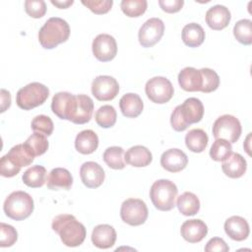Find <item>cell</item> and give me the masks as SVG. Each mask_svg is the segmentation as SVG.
I'll return each instance as SVG.
<instances>
[{"instance_id":"9a60e30c","label":"cell","mask_w":252,"mask_h":252,"mask_svg":"<svg viewBox=\"0 0 252 252\" xmlns=\"http://www.w3.org/2000/svg\"><path fill=\"white\" fill-rule=\"evenodd\" d=\"M187 163L186 154L179 149H169L160 157V165L169 172H179L186 167Z\"/></svg>"},{"instance_id":"8fae6325","label":"cell","mask_w":252,"mask_h":252,"mask_svg":"<svg viewBox=\"0 0 252 252\" xmlns=\"http://www.w3.org/2000/svg\"><path fill=\"white\" fill-rule=\"evenodd\" d=\"M119 92V85L116 79L110 76H97L92 83V94L100 101L113 99Z\"/></svg>"},{"instance_id":"3957f363","label":"cell","mask_w":252,"mask_h":252,"mask_svg":"<svg viewBox=\"0 0 252 252\" xmlns=\"http://www.w3.org/2000/svg\"><path fill=\"white\" fill-rule=\"evenodd\" d=\"M70 35L68 23L58 17L48 19L38 32V40L45 49L55 48L58 44L65 42Z\"/></svg>"},{"instance_id":"ac0fdd59","label":"cell","mask_w":252,"mask_h":252,"mask_svg":"<svg viewBox=\"0 0 252 252\" xmlns=\"http://www.w3.org/2000/svg\"><path fill=\"white\" fill-rule=\"evenodd\" d=\"M230 12L222 5H215L206 13L207 25L215 31H220L226 28L230 22Z\"/></svg>"},{"instance_id":"277c9868","label":"cell","mask_w":252,"mask_h":252,"mask_svg":"<svg viewBox=\"0 0 252 252\" xmlns=\"http://www.w3.org/2000/svg\"><path fill=\"white\" fill-rule=\"evenodd\" d=\"M177 193L178 189L172 181L159 179L153 183L150 190V197L155 208L167 212L175 207Z\"/></svg>"},{"instance_id":"ffe728a7","label":"cell","mask_w":252,"mask_h":252,"mask_svg":"<svg viewBox=\"0 0 252 252\" xmlns=\"http://www.w3.org/2000/svg\"><path fill=\"white\" fill-rule=\"evenodd\" d=\"M224 231L231 239L242 241L249 235V224L244 218L232 216L225 220Z\"/></svg>"},{"instance_id":"52a82bcc","label":"cell","mask_w":252,"mask_h":252,"mask_svg":"<svg viewBox=\"0 0 252 252\" xmlns=\"http://www.w3.org/2000/svg\"><path fill=\"white\" fill-rule=\"evenodd\" d=\"M241 131L242 128L239 120L229 114L220 116L213 125L215 139H224L230 144L236 143L241 135Z\"/></svg>"},{"instance_id":"5bb4252c","label":"cell","mask_w":252,"mask_h":252,"mask_svg":"<svg viewBox=\"0 0 252 252\" xmlns=\"http://www.w3.org/2000/svg\"><path fill=\"white\" fill-rule=\"evenodd\" d=\"M81 180L88 188H97L104 181L103 168L94 161L84 162L80 168Z\"/></svg>"},{"instance_id":"83f0119b","label":"cell","mask_w":252,"mask_h":252,"mask_svg":"<svg viewBox=\"0 0 252 252\" xmlns=\"http://www.w3.org/2000/svg\"><path fill=\"white\" fill-rule=\"evenodd\" d=\"M205 39V31L196 23L187 24L182 30V40L189 47L200 46Z\"/></svg>"},{"instance_id":"9c48e42d","label":"cell","mask_w":252,"mask_h":252,"mask_svg":"<svg viewBox=\"0 0 252 252\" xmlns=\"http://www.w3.org/2000/svg\"><path fill=\"white\" fill-rule=\"evenodd\" d=\"M145 92L150 100L155 103H166L173 96V86L164 77H154L150 79L145 87Z\"/></svg>"},{"instance_id":"603a6c76","label":"cell","mask_w":252,"mask_h":252,"mask_svg":"<svg viewBox=\"0 0 252 252\" xmlns=\"http://www.w3.org/2000/svg\"><path fill=\"white\" fill-rule=\"evenodd\" d=\"M73 184V177L69 170L62 167L53 168L47 179L46 185L50 190H69Z\"/></svg>"},{"instance_id":"d6a6232c","label":"cell","mask_w":252,"mask_h":252,"mask_svg":"<svg viewBox=\"0 0 252 252\" xmlns=\"http://www.w3.org/2000/svg\"><path fill=\"white\" fill-rule=\"evenodd\" d=\"M233 34L237 41L244 45L252 43V22L248 19L238 21L233 27Z\"/></svg>"},{"instance_id":"7402d4cb","label":"cell","mask_w":252,"mask_h":252,"mask_svg":"<svg viewBox=\"0 0 252 252\" xmlns=\"http://www.w3.org/2000/svg\"><path fill=\"white\" fill-rule=\"evenodd\" d=\"M246 160L237 153H231L226 158L222 160L221 169L223 173L230 178H239L244 175L246 171Z\"/></svg>"},{"instance_id":"f35d334b","label":"cell","mask_w":252,"mask_h":252,"mask_svg":"<svg viewBox=\"0 0 252 252\" xmlns=\"http://www.w3.org/2000/svg\"><path fill=\"white\" fill-rule=\"evenodd\" d=\"M31 127L33 132L35 133H40L45 136H50L53 132V122L50 117L40 114L35 116L31 124Z\"/></svg>"},{"instance_id":"f6af8a7d","label":"cell","mask_w":252,"mask_h":252,"mask_svg":"<svg viewBox=\"0 0 252 252\" xmlns=\"http://www.w3.org/2000/svg\"><path fill=\"white\" fill-rule=\"evenodd\" d=\"M183 0H159V7L166 13H176L183 7Z\"/></svg>"},{"instance_id":"7bdbcfd3","label":"cell","mask_w":252,"mask_h":252,"mask_svg":"<svg viewBox=\"0 0 252 252\" xmlns=\"http://www.w3.org/2000/svg\"><path fill=\"white\" fill-rule=\"evenodd\" d=\"M21 170V167L16 165L6 155L1 158L0 160V174L4 177H13L17 175Z\"/></svg>"},{"instance_id":"cb8c5ba5","label":"cell","mask_w":252,"mask_h":252,"mask_svg":"<svg viewBox=\"0 0 252 252\" xmlns=\"http://www.w3.org/2000/svg\"><path fill=\"white\" fill-rule=\"evenodd\" d=\"M119 106L122 114L128 118L138 117L144 108V103L139 94L129 93L124 94L119 100Z\"/></svg>"},{"instance_id":"6da1fadb","label":"cell","mask_w":252,"mask_h":252,"mask_svg":"<svg viewBox=\"0 0 252 252\" xmlns=\"http://www.w3.org/2000/svg\"><path fill=\"white\" fill-rule=\"evenodd\" d=\"M52 229L59 234L61 241L68 247L80 246L86 238L84 224L72 215L62 214L56 216L51 224Z\"/></svg>"},{"instance_id":"1f68e13d","label":"cell","mask_w":252,"mask_h":252,"mask_svg":"<svg viewBox=\"0 0 252 252\" xmlns=\"http://www.w3.org/2000/svg\"><path fill=\"white\" fill-rule=\"evenodd\" d=\"M123 155L124 150L121 147H109L103 153V160L110 168L123 169L126 165Z\"/></svg>"},{"instance_id":"8992f818","label":"cell","mask_w":252,"mask_h":252,"mask_svg":"<svg viewBox=\"0 0 252 252\" xmlns=\"http://www.w3.org/2000/svg\"><path fill=\"white\" fill-rule=\"evenodd\" d=\"M49 95L46 86L33 82L20 89L16 95L17 105L24 110H31L45 102Z\"/></svg>"},{"instance_id":"484cf974","label":"cell","mask_w":252,"mask_h":252,"mask_svg":"<svg viewBox=\"0 0 252 252\" xmlns=\"http://www.w3.org/2000/svg\"><path fill=\"white\" fill-rule=\"evenodd\" d=\"M98 147V137L93 130L81 131L75 139L76 150L83 155L93 154Z\"/></svg>"},{"instance_id":"836d02e7","label":"cell","mask_w":252,"mask_h":252,"mask_svg":"<svg viewBox=\"0 0 252 252\" xmlns=\"http://www.w3.org/2000/svg\"><path fill=\"white\" fill-rule=\"evenodd\" d=\"M116 110L111 105H102L95 112V122L102 128H110L116 122Z\"/></svg>"},{"instance_id":"ee69618b","label":"cell","mask_w":252,"mask_h":252,"mask_svg":"<svg viewBox=\"0 0 252 252\" xmlns=\"http://www.w3.org/2000/svg\"><path fill=\"white\" fill-rule=\"evenodd\" d=\"M228 250H229V247L227 246L225 241L222 238H220V237L211 238L205 246V251L206 252H214V251L227 252Z\"/></svg>"},{"instance_id":"4fadbf2b","label":"cell","mask_w":252,"mask_h":252,"mask_svg":"<svg viewBox=\"0 0 252 252\" xmlns=\"http://www.w3.org/2000/svg\"><path fill=\"white\" fill-rule=\"evenodd\" d=\"M94 112V101L86 94H78L75 96L74 106L69 121L75 124H85L92 118Z\"/></svg>"},{"instance_id":"7c38bea8","label":"cell","mask_w":252,"mask_h":252,"mask_svg":"<svg viewBox=\"0 0 252 252\" xmlns=\"http://www.w3.org/2000/svg\"><path fill=\"white\" fill-rule=\"evenodd\" d=\"M93 53L101 62L111 61L117 54V44L115 38L107 33H100L93 41Z\"/></svg>"},{"instance_id":"bcb514c9","label":"cell","mask_w":252,"mask_h":252,"mask_svg":"<svg viewBox=\"0 0 252 252\" xmlns=\"http://www.w3.org/2000/svg\"><path fill=\"white\" fill-rule=\"evenodd\" d=\"M11 104V94L8 91L1 90V112H4Z\"/></svg>"},{"instance_id":"7dc6e473","label":"cell","mask_w":252,"mask_h":252,"mask_svg":"<svg viewBox=\"0 0 252 252\" xmlns=\"http://www.w3.org/2000/svg\"><path fill=\"white\" fill-rule=\"evenodd\" d=\"M51 3L55 6H57L59 9H66L68 8L69 6H71L74 1L73 0H65V1H54V0H51Z\"/></svg>"},{"instance_id":"44dd1931","label":"cell","mask_w":252,"mask_h":252,"mask_svg":"<svg viewBox=\"0 0 252 252\" xmlns=\"http://www.w3.org/2000/svg\"><path fill=\"white\" fill-rule=\"evenodd\" d=\"M178 84L186 92H201L203 79L200 70L186 67L178 74Z\"/></svg>"},{"instance_id":"f546056e","label":"cell","mask_w":252,"mask_h":252,"mask_svg":"<svg viewBox=\"0 0 252 252\" xmlns=\"http://www.w3.org/2000/svg\"><path fill=\"white\" fill-rule=\"evenodd\" d=\"M176 206L184 216H194L200 210V201L192 192H184L177 198Z\"/></svg>"},{"instance_id":"d6986e66","label":"cell","mask_w":252,"mask_h":252,"mask_svg":"<svg viewBox=\"0 0 252 252\" xmlns=\"http://www.w3.org/2000/svg\"><path fill=\"white\" fill-rule=\"evenodd\" d=\"M116 241V231L109 224H98L92 232L93 244L100 249H107L114 245Z\"/></svg>"},{"instance_id":"30bf717a","label":"cell","mask_w":252,"mask_h":252,"mask_svg":"<svg viewBox=\"0 0 252 252\" xmlns=\"http://www.w3.org/2000/svg\"><path fill=\"white\" fill-rule=\"evenodd\" d=\"M163 32V22L158 18H151L147 20L139 30V42L143 47H152L160 40Z\"/></svg>"},{"instance_id":"60d3db41","label":"cell","mask_w":252,"mask_h":252,"mask_svg":"<svg viewBox=\"0 0 252 252\" xmlns=\"http://www.w3.org/2000/svg\"><path fill=\"white\" fill-rule=\"evenodd\" d=\"M25 10L32 18L39 19L46 13V4L43 0H27L25 1Z\"/></svg>"},{"instance_id":"ab89813d","label":"cell","mask_w":252,"mask_h":252,"mask_svg":"<svg viewBox=\"0 0 252 252\" xmlns=\"http://www.w3.org/2000/svg\"><path fill=\"white\" fill-rule=\"evenodd\" d=\"M18 239L17 230L10 224L1 222L0 223V246L10 247Z\"/></svg>"},{"instance_id":"d590c367","label":"cell","mask_w":252,"mask_h":252,"mask_svg":"<svg viewBox=\"0 0 252 252\" xmlns=\"http://www.w3.org/2000/svg\"><path fill=\"white\" fill-rule=\"evenodd\" d=\"M232 153L231 144L224 139H216L210 150V157L216 161H222Z\"/></svg>"},{"instance_id":"8d00e7d4","label":"cell","mask_w":252,"mask_h":252,"mask_svg":"<svg viewBox=\"0 0 252 252\" xmlns=\"http://www.w3.org/2000/svg\"><path fill=\"white\" fill-rule=\"evenodd\" d=\"M200 72L203 79L201 92L207 94L216 91L220 86V77L217 72L210 68H202Z\"/></svg>"},{"instance_id":"e0dca14e","label":"cell","mask_w":252,"mask_h":252,"mask_svg":"<svg viewBox=\"0 0 252 252\" xmlns=\"http://www.w3.org/2000/svg\"><path fill=\"white\" fill-rule=\"evenodd\" d=\"M74 94L67 92H59L54 94L51 101L52 112L60 119L69 120L75 102Z\"/></svg>"},{"instance_id":"ba28073f","label":"cell","mask_w":252,"mask_h":252,"mask_svg":"<svg viewBox=\"0 0 252 252\" xmlns=\"http://www.w3.org/2000/svg\"><path fill=\"white\" fill-rule=\"evenodd\" d=\"M148 208L141 199L130 198L125 200L120 209L121 220L132 226L143 224L148 219Z\"/></svg>"},{"instance_id":"f1b7e54d","label":"cell","mask_w":252,"mask_h":252,"mask_svg":"<svg viewBox=\"0 0 252 252\" xmlns=\"http://www.w3.org/2000/svg\"><path fill=\"white\" fill-rule=\"evenodd\" d=\"M208 135L202 129H192L185 136L186 147L193 153H202L208 145Z\"/></svg>"},{"instance_id":"5b68a950","label":"cell","mask_w":252,"mask_h":252,"mask_svg":"<svg viewBox=\"0 0 252 252\" xmlns=\"http://www.w3.org/2000/svg\"><path fill=\"white\" fill-rule=\"evenodd\" d=\"M3 209L8 218L14 220H24L33 211V200L25 191H15L6 198Z\"/></svg>"},{"instance_id":"e575fe53","label":"cell","mask_w":252,"mask_h":252,"mask_svg":"<svg viewBox=\"0 0 252 252\" xmlns=\"http://www.w3.org/2000/svg\"><path fill=\"white\" fill-rule=\"evenodd\" d=\"M122 12L130 17L136 18L142 16L148 7V2L146 0H123L120 4Z\"/></svg>"},{"instance_id":"74e56055","label":"cell","mask_w":252,"mask_h":252,"mask_svg":"<svg viewBox=\"0 0 252 252\" xmlns=\"http://www.w3.org/2000/svg\"><path fill=\"white\" fill-rule=\"evenodd\" d=\"M25 143L30 146L35 157L43 155L48 149V141L45 135L40 133L34 132L27 139Z\"/></svg>"},{"instance_id":"d4e9b609","label":"cell","mask_w":252,"mask_h":252,"mask_svg":"<svg viewBox=\"0 0 252 252\" xmlns=\"http://www.w3.org/2000/svg\"><path fill=\"white\" fill-rule=\"evenodd\" d=\"M125 162L135 166V167H143L147 166L152 162L153 156L150 150H148L144 146H134L131 147L126 153L124 157Z\"/></svg>"},{"instance_id":"4316f807","label":"cell","mask_w":252,"mask_h":252,"mask_svg":"<svg viewBox=\"0 0 252 252\" xmlns=\"http://www.w3.org/2000/svg\"><path fill=\"white\" fill-rule=\"evenodd\" d=\"M6 156L18 166L23 167L30 165L34 159V154L30 148V146L26 143L19 144L14 146Z\"/></svg>"},{"instance_id":"4dcf8cb0","label":"cell","mask_w":252,"mask_h":252,"mask_svg":"<svg viewBox=\"0 0 252 252\" xmlns=\"http://www.w3.org/2000/svg\"><path fill=\"white\" fill-rule=\"evenodd\" d=\"M46 169L42 165H33L23 174V182L31 188H39L46 182Z\"/></svg>"},{"instance_id":"b9f144b4","label":"cell","mask_w":252,"mask_h":252,"mask_svg":"<svg viewBox=\"0 0 252 252\" xmlns=\"http://www.w3.org/2000/svg\"><path fill=\"white\" fill-rule=\"evenodd\" d=\"M82 4L89 8L93 13L102 15L107 13L113 4L112 0H87L82 1Z\"/></svg>"},{"instance_id":"2e32d148","label":"cell","mask_w":252,"mask_h":252,"mask_svg":"<svg viewBox=\"0 0 252 252\" xmlns=\"http://www.w3.org/2000/svg\"><path fill=\"white\" fill-rule=\"evenodd\" d=\"M180 233L186 241L190 243H197L206 237L208 233V226L201 220H188L182 223Z\"/></svg>"},{"instance_id":"7a4b0ae2","label":"cell","mask_w":252,"mask_h":252,"mask_svg":"<svg viewBox=\"0 0 252 252\" xmlns=\"http://www.w3.org/2000/svg\"><path fill=\"white\" fill-rule=\"evenodd\" d=\"M204 115V106L200 99L189 97L177 105L171 113L170 124L177 132L186 130L191 124L200 122Z\"/></svg>"}]
</instances>
